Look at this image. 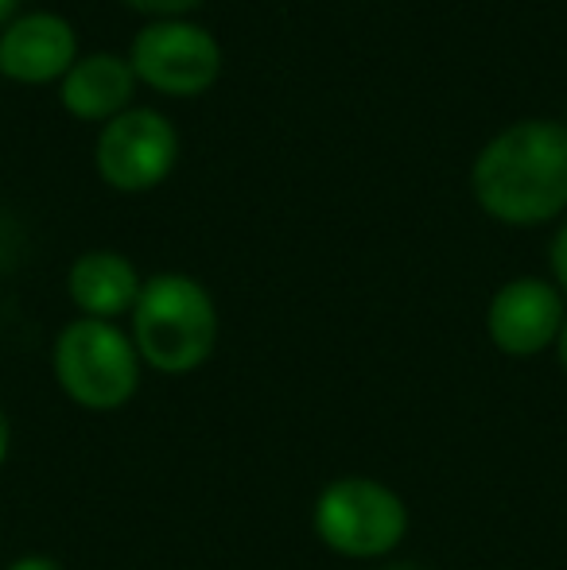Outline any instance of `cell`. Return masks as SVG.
I'll list each match as a JSON object with an SVG mask.
<instances>
[{"label": "cell", "instance_id": "18", "mask_svg": "<svg viewBox=\"0 0 567 570\" xmlns=\"http://www.w3.org/2000/svg\"><path fill=\"white\" fill-rule=\"evenodd\" d=\"M381 570H424V567H417V563H393V567H381Z\"/></svg>", "mask_w": 567, "mask_h": 570}, {"label": "cell", "instance_id": "14", "mask_svg": "<svg viewBox=\"0 0 567 570\" xmlns=\"http://www.w3.org/2000/svg\"><path fill=\"white\" fill-rule=\"evenodd\" d=\"M12 253H16V233L4 218H0V268L12 264Z\"/></svg>", "mask_w": 567, "mask_h": 570}, {"label": "cell", "instance_id": "6", "mask_svg": "<svg viewBox=\"0 0 567 570\" xmlns=\"http://www.w3.org/2000/svg\"><path fill=\"white\" fill-rule=\"evenodd\" d=\"M179 159V132L156 109H125L121 117L106 120L94 148L98 175L121 195L156 190L172 175Z\"/></svg>", "mask_w": 567, "mask_h": 570}, {"label": "cell", "instance_id": "3", "mask_svg": "<svg viewBox=\"0 0 567 570\" xmlns=\"http://www.w3.org/2000/svg\"><path fill=\"white\" fill-rule=\"evenodd\" d=\"M140 353L133 334L101 318H75L51 350L55 384L86 412H117L140 389Z\"/></svg>", "mask_w": 567, "mask_h": 570}, {"label": "cell", "instance_id": "17", "mask_svg": "<svg viewBox=\"0 0 567 570\" xmlns=\"http://www.w3.org/2000/svg\"><path fill=\"white\" fill-rule=\"evenodd\" d=\"M16 8H20V0H0V23H12L16 20Z\"/></svg>", "mask_w": 567, "mask_h": 570}, {"label": "cell", "instance_id": "2", "mask_svg": "<svg viewBox=\"0 0 567 570\" xmlns=\"http://www.w3.org/2000/svg\"><path fill=\"white\" fill-rule=\"evenodd\" d=\"M218 307L198 279L159 272L144 279L133 307V345L140 361L164 376H183L206 365L218 345Z\"/></svg>", "mask_w": 567, "mask_h": 570}, {"label": "cell", "instance_id": "10", "mask_svg": "<svg viewBox=\"0 0 567 570\" xmlns=\"http://www.w3.org/2000/svg\"><path fill=\"white\" fill-rule=\"evenodd\" d=\"M133 90H137V75H133L129 59H121L114 51H98L82 55L62 75L59 101L67 106L70 117L106 125V120L121 117L125 109H133Z\"/></svg>", "mask_w": 567, "mask_h": 570}, {"label": "cell", "instance_id": "15", "mask_svg": "<svg viewBox=\"0 0 567 570\" xmlns=\"http://www.w3.org/2000/svg\"><path fill=\"white\" fill-rule=\"evenodd\" d=\"M8 446H12V428H8V415L0 412V465L8 462Z\"/></svg>", "mask_w": 567, "mask_h": 570}, {"label": "cell", "instance_id": "11", "mask_svg": "<svg viewBox=\"0 0 567 570\" xmlns=\"http://www.w3.org/2000/svg\"><path fill=\"white\" fill-rule=\"evenodd\" d=\"M121 4H129L133 12L151 16V20H183V16L195 12L206 0H121Z\"/></svg>", "mask_w": 567, "mask_h": 570}, {"label": "cell", "instance_id": "5", "mask_svg": "<svg viewBox=\"0 0 567 570\" xmlns=\"http://www.w3.org/2000/svg\"><path fill=\"white\" fill-rule=\"evenodd\" d=\"M222 43L190 20H151L133 39L129 67L137 82L164 98H198L222 78Z\"/></svg>", "mask_w": 567, "mask_h": 570}, {"label": "cell", "instance_id": "4", "mask_svg": "<svg viewBox=\"0 0 567 570\" xmlns=\"http://www.w3.org/2000/svg\"><path fill=\"white\" fill-rule=\"evenodd\" d=\"M311 524L334 556L385 559L409 535V504L385 481L339 478L319 493Z\"/></svg>", "mask_w": 567, "mask_h": 570}, {"label": "cell", "instance_id": "7", "mask_svg": "<svg viewBox=\"0 0 567 570\" xmlns=\"http://www.w3.org/2000/svg\"><path fill=\"white\" fill-rule=\"evenodd\" d=\"M564 318L567 311L560 287L553 279L521 276L493 292L486 307V334L506 357H537L556 345Z\"/></svg>", "mask_w": 567, "mask_h": 570}, {"label": "cell", "instance_id": "9", "mask_svg": "<svg viewBox=\"0 0 567 570\" xmlns=\"http://www.w3.org/2000/svg\"><path fill=\"white\" fill-rule=\"evenodd\" d=\"M140 272L129 256L114 253V248H90L82 253L67 272V295L82 318H101L114 323L121 315H133L140 299Z\"/></svg>", "mask_w": 567, "mask_h": 570}, {"label": "cell", "instance_id": "1", "mask_svg": "<svg viewBox=\"0 0 567 570\" xmlns=\"http://www.w3.org/2000/svg\"><path fill=\"white\" fill-rule=\"evenodd\" d=\"M475 203L501 226H545L567 210V128L517 120L482 144L470 167Z\"/></svg>", "mask_w": 567, "mask_h": 570}, {"label": "cell", "instance_id": "13", "mask_svg": "<svg viewBox=\"0 0 567 570\" xmlns=\"http://www.w3.org/2000/svg\"><path fill=\"white\" fill-rule=\"evenodd\" d=\"M4 570H67V567L51 556H20V559H12Z\"/></svg>", "mask_w": 567, "mask_h": 570}, {"label": "cell", "instance_id": "8", "mask_svg": "<svg viewBox=\"0 0 567 570\" xmlns=\"http://www.w3.org/2000/svg\"><path fill=\"white\" fill-rule=\"evenodd\" d=\"M78 62V36L59 12L16 16L0 31V75L20 86L62 82Z\"/></svg>", "mask_w": 567, "mask_h": 570}, {"label": "cell", "instance_id": "16", "mask_svg": "<svg viewBox=\"0 0 567 570\" xmlns=\"http://www.w3.org/2000/svg\"><path fill=\"white\" fill-rule=\"evenodd\" d=\"M553 350H556V361H560V365H564V373H567V318H564V326H560V338H556Z\"/></svg>", "mask_w": 567, "mask_h": 570}, {"label": "cell", "instance_id": "12", "mask_svg": "<svg viewBox=\"0 0 567 570\" xmlns=\"http://www.w3.org/2000/svg\"><path fill=\"white\" fill-rule=\"evenodd\" d=\"M548 264H553V284L567 295V222L556 229L553 245H548Z\"/></svg>", "mask_w": 567, "mask_h": 570}]
</instances>
